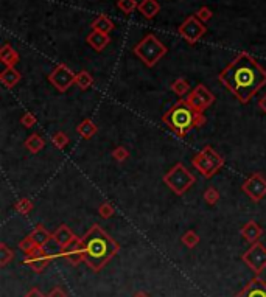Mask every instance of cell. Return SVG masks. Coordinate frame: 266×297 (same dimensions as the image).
I'll list each match as a JSON object with an SVG mask.
<instances>
[{
    "label": "cell",
    "instance_id": "6da1fadb",
    "mask_svg": "<svg viewBox=\"0 0 266 297\" xmlns=\"http://www.w3.org/2000/svg\"><path fill=\"white\" fill-rule=\"evenodd\" d=\"M218 81L229 92H232L241 104H246L266 84V69L249 53L241 51L224 70L219 72Z\"/></svg>",
    "mask_w": 266,
    "mask_h": 297
},
{
    "label": "cell",
    "instance_id": "7a4b0ae2",
    "mask_svg": "<svg viewBox=\"0 0 266 297\" xmlns=\"http://www.w3.org/2000/svg\"><path fill=\"white\" fill-rule=\"evenodd\" d=\"M81 241L86 254L84 263L95 272L102 271L118 254V249H120L118 243L107 232H105L103 227H100L98 224H94L86 232V235L81 238Z\"/></svg>",
    "mask_w": 266,
    "mask_h": 297
},
{
    "label": "cell",
    "instance_id": "3957f363",
    "mask_svg": "<svg viewBox=\"0 0 266 297\" xmlns=\"http://www.w3.org/2000/svg\"><path fill=\"white\" fill-rule=\"evenodd\" d=\"M162 122L167 124V128L171 132L184 139L191 129L201 128V126L206 124V117L203 112L195 111L186 100H179L163 114Z\"/></svg>",
    "mask_w": 266,
    "mask_h": 297
},
{
    "label": "cell",
    "instance_id": "277c9868",
    "mask_svg": "<svg viewBox=\"0 0 266 297\" xmlns=\"http://www.w3.org/2000/svg\"><path fill=\"white\" fill-rule=\"evenodd\" d=\"M134 55L139 58L146 67H154L158 62L167 55L168 49L162 44L154 34H146L145 38L134 47Z\"/></svg>",
    "mask_w": 266,
    "mask_h": 297
},
{
    "label": "cell",
    "instance_id": "5b68a950",
    "mask_svg": "<svg viewBox=\"0 0 266 297\" xmlns=\"http://www.w3.org/2000/svg\"><path fill=\"white\" fill-rule=\"evenodd\" d=\"M195 181H196L195 176L191 174L184 167V164H181V162H178V164L163 176V182L167 184L170 190L178 196L184 195L188 188L195 184Z\"/></svg>",
    "mask_w": 266,
    "mask_h": 297
},
{
    "label": "cell",
    "instance_id": "8992f818",
    "mask_svg": "<svg viewBox=\"0 0 266 297\" xmlns=\"http://www.w3.org/2000/svg\"><path fill=\"white\" fill-rule=\"evenodd\" d=\"M206 31H207V26L201 22L195 14L187 17L178 28L179 36L187 44H190V46H195V44L206 34Z\"/></svg>",
    "mask_w": 266,
    "mask_h": 297
},
{
    "label": "cell",
    "instance_id": "52a82bcc",
    "mask_svg": "<svg viewBox=\"0 0 266 297\" xmlns=\"http://www.w3.org/2000/svg\"><path fill=\"white\" fill-rule=\"evenodd\" d=\"M75 78H77V74H73V70L66 64H58L49 75L50 84L56 89L58 92H67L69 89L75 84Z\"/></svg>",
    "mask_w": 266,
    "mask_h": 297
},
{
    "label": "cell",
    "instance_id": "ba28073f",
    "mask_svg": "<svg viewBox=\"0 0 266 297\" xmlns=\"http://www.w3.org/2000/svg\"><path fill=\"white\" fill-rule=\"evenodd\" d=\"M186 101L198 112H204L215 103V95L209 91L206 84H198L191 89V92L187 95Z\"/></svg>",
    "mask_w": 266,
    "mask_h": 297
},
{
    "label": "cell",
    "instance_id": "9c48e42d",
    "mask_svg": "<svg viewBox=\"0 0 266 297\" xmlns=\"http://www.w3.org/2000/svg\"><path fill=\"white\" fill-rule=\"evenodd\" d=\"M241 260L246 266H249V269L259 275L266 269V248L262 243H254L241 255Z\"/></svg>",
    "mask_w": 266,
    "mask_h": 297
},
{
    "label": "cell",
    "instance_id": "30bf717a",
    "mask_svg": "<svg viewBox=\"0 0 266 297\" xmlns=\"http://www.w3.org/2000/svg\"><path fill=\"white\" fill-rule=\"evenodd\" d=\"M241 190L249 199L259 202L266 196V179L260 173H254L243 182Z\"/></svg>",
    "mask_w": 266,
    "mask_h": 297
},
{
    "label": "cell",
    "instance_id": "8fae6325",
    "mask_svg": "<svg viewBox=\"0 0 266 297\" xmlns=\"http://www.w3.org/2000/svg\"><path fill=\"white\" fill-rule=\"evenodd\" d=\"M58 255H54L53 252L47 250L44 248H38L31 255H27L24 258V263L28 265L34 272H42L45 268L50 265L52 260H54Z\"/></svg>",
    "mask_w": 266,
    "mask_h": 297
},
{
    "label": "cell",
    "instance_id": "7c38bea8",
    "mask_svg": "<svg viewBox=\"0 0 266 297\" xmlns=\"http://www.w3.org/2000/svg\"><path fill=\"white\" fill-rule=\"evenodd\" d=\"M61 257H64L67 262L73 266H78L80 263H82L86 260V254H84V246H82L81 238H75L70 245L61 250Z\"/></svg>",
    "mask_w": 266,
    "mask_h": 297
},
{
    "label": "cell",
    "instance_id": "4fadbf2b",
    "mask_svg": "<svg viewBox=\"0 0 266 297\" xmlns=\"http://www.w3.org/2000/svg\"><path fill=\"white\" fill-rule=\"evenodd\" d=\"M191 165H193V168L198 170V172L203 174L206 179H210V177L218 173V170L213 167V164L207 159V156L204 154L203 151H199L198 154L193 156V159H191Z\"/></svg>",
    "mask_w": 266,
    "mask_h": 297
},
{
    "label": "cell",
    "instance_id": "5bb4252c",
    "mask_svg": "<svg viewBox=\"0 0 266 297\" xmlns=\"http://www.w3.org/2000/svg\"><path fill=\"white\" fill-rule=\"evenodd\" d=\"M235 297H266V282L255 277Z\"/></svg>",
    "mask_w": 266,
    "mask_h": 297
},
{
    "label": "cell",
    "instance_id": "9a60e30c",
    "mask_svg": "<svg viewBox=\"0 0 266 297\" xmlns=\"http://www.w3.org/2000/svg\"><path fill=\"white\" fill-rule=\"evenodd\" d=\"M75 238H77L75 233H73V232L70 230V227L66 226V224H62V226H59L56 230L53 232V241L56 243L58 248H59L61 250L66 249Z\"/></svg>",
    "mask_w": 266,
    "mask_h": 297
},
{
    "label": "cell",
    "instance_id": "2e32d148",
    "mask_svg": "<svg viewBox=\"0 0 266 297\" xmlns=\"http://www.w3.org/2000/svg\"><path fill=\"white\" fill-rule=\"evenodd\" d=\"M240 233H241V237L247 241V243H251V245H254V243H259V240L262 238V235H263V229L257 224L255 221H247L244 226L241 227V230H240Z\"/></svg>",
    "mask_w": 266,
    "mask_h": 297
},
{
    "label": "cell",
    "instance_id": "e0dca14e",
    "mask_svg": "<svg viewBox=\"0 0 266 297\" xmlns=\"http://www.w3.org/2000/svg\"><path fill=\"white\" fill-rule=\"evenodd\" d=\"M86 42H87L89 46L92 47L95 51H103V50L106 49L107 44L111 42V38H109V34H106V33L92 30V31L87 34Z\"/></svg>",
    "mask_w": 266,
    "mask_h": 297
},
{
    "label": "cell",
    "instance_id": "ac0fdd59",
    "mask_svg": "<svg viewBox=\"0 0 266 297\" xmlns=\"http://www.w3.org/2000/svg\"><path fill=\"white\" fill-rule=\"evenodd\" d=\"M19 53L14 50L11 44H3L2 49H0V61L3 62L5 67H14L19 62Z\"/></svg>",
    "mask_w": 266,
    "mask_h": 297
},
{
    "label": "cell",
    "instance_id": "d6986e66",
    "mask_svg": "<svg viewBox=\"0 0 266 297\" xmlns=\"http://www.w3.org/2000/svg\"><path fill=\"white\" fill-rule=\"evenodd\" d=\"M21 79H22L21 72L16 70L14 67H5L2 74H0V83L8 89L14 87Z\"/></svg>",
    "mask_w": 266,
    "mask_h": 297
},
{
    "label": "cell",
    "instance_id": "ffe728a7",
    "mask_svg": "<svg viewBox=\"0 0 266 297\" xmlns=\"http://www.w3.org/2000/svg\"><path fill=\"white\" fill-rule=\"evenodd\" d=\"M142 16L145 17V19H154L156 16L159 14L160 11V5L158 0H142V2L139 3V8H137Z\"/></svg>",
    "mask_w": 266,
    "mask_h": 297
},
{
    "label": "cell",
    "instance_id": "44dd1931",
    "mask_svg": "<svg viewBox=\"0 0 266 297\" xmlns=\"http://www.w3.org/2000/svg\"><path fill=\"white\" fill-rule=\"evenodd\" d=\"M30 237L33 238V241L39 248H44L47 243H50V240H53V233H50L47 229L42 226V224H38V226L33 229V232L30 233Z\"/></svg>",
    "mask_w": 266,
    "mask_h": 297
},
{
    "label": "cell",
    "instance_id": "7402d4cb",
    "mask_svg": "<svg viewBox=\"0 0 266 297\" xmlns=\"http://www.w3.org/2000/svg\"><path fill=\"white\" fill-rule=\"evenodd\" d=\"M114 22L109 19V17L106 14H100L97 19L90 24V28L95 30V31H102V33H106L109 34L112 30H114Z\"/></svg>",
    "mask_w": 266,
    "mask_h": 297
},
{
    "label": "cell",
    "instance_id": "603a6c76",
    "mask_svg": "<svg viewBox=\"0 0 266 297\" xmlns=\"http://www.w3.org/2000/svg\"><path fill=\"white\" fill-rule=\"evenodd\" d=\"M77 131H78V134H80L82 139H87L89 140V139H92L95 134L98 132V126L90 119H84L78 124Z\"/></svg>",
    "mask_w": 266,
    "mask_h": 297
},
{
    "label": "cell",
    "instance_id": "cb8c5ba5",
    "mask_svg": "<svg viewBox=\"0 0 266 297\" xmlns=\"http://www.w3.org/2000/svg\"><path fill=\"white\" fill-rule=\"evenodd\" d=\"M45 147V140L42 136H39V134H31V136H28V139L25 140V148L28 149L31 154H38L39 151H42Z\"/></svg>",
    "mask_w": 266,
    "mask_h": 297
},
{
    "label": "cell",
    "instance_id": "d4e9b609",
    "mask_svg": "<svg viewBox=\"0 0 266 297\" xmlns=\"http://www.w3.org/2000/svg\"><path fill=\"white\" fill-rule=\"evenodd\" d=\"M94 76L89 74L87 70H81L77 74V78H75V84L81 89V91H87L94 86Z\"/></svg>",
    "mask_w": 266,
    "mask_h": 297
},
{
    "label": "cell",
    "instance_id": "484cf974",
    "mask_svg": "<svg viewBox=\"0 0 266 297\" xmlns=\"http://www.w3.org/2000/svg\"><path fill=\"white\" fill-rule=\"evenodd\" d=\"M170 87H171V91L176 94L178 97H184V95H188L191 92L190 91V84H188V81L186 78L174 79Z\"/></svg>",
    "mask_w": 266,
    "mask_h": 297
},
{
    "label": "cell",
    "instance_id": "4316f807",
    "mask_svg": "<svg viewBox=\"0 0 266 297\" xmlns=\"http://www.w3.org/2000/svg\"><path fill=\"white\" fill-rule=\"evenodd\" d=\"M14 258V250L6 245V243H0V266L5 268Z\"/></svg>",
    "mask_w": 266,
    "mask_h": 297
},
{
    "label": "cell",
    "instance_id": "83f0119b",
    "mask_svg": "<svg viewBox=\"0 0 266 297\" xmlns=\"http://www.w3.org/2000/svg\"><path fill=\"white\" fill-rule=\"evenodd\" d=\"M181 241H182V245L187 246L188 249H193L199 245L201 238L195 230H187L184 235L181 237Z\"/></svg>",
    "mask_w": 266,
    "mask_h": 297
},
{
    "label": "cell",
    "instance_id": "f1b7e54d",
    "mask_svg": "<svg viewBox=\"0 0 266 297\" xmlns=\"http://www.w3.org/2000/svg\"><path fill=\"white\" fill-rule=\"evenodd\" d=\"M69 142H70L69 136L66 132H62V131L54 132L52 136V143L54 145V148H58V149H64L69 145Z\"/></svg>",
    "mask_w": 266,
    "mask_h": 297
},
{
    "label": "cell",
    "instance_id": "f546056e",
    "mask_svg": "<svg viewBox=\"0 0 266 297\" xmlns=\"http://www.w3.org/2000/svg\"><path fill=\"white\" fill-rule=\"evenodd\" d=\"M39 246L38 245H36V243L33 241V238L28 235V237H25L24 240H21L19 241V249L24 252V255L27 257V255H31L33 254V252L36 250V249H38Z\"/></svg>",
    "mask_w": 266,
    "mask_h": 297
},
{
    "label": "cell",
    "instance_id": "4dcf8cb0",
    "mask_svg": "<svg viewBox=\"0 0 266 297\" xmlns=\"http://www.w3.org/2000/svg\"><path fill=\"white\" fill-rule=\"evenodd\" d=\"M14 209L21 215H28L33 210V202L28 199V198H22V199H19L14 204Z\"/></svg>",
    "mask_w": 266,
    "mask_h": 297
},
{
    "label": "cell",
    "instance_id": "1f68e13d",
    "mask_svg": "<svg viewBox=\"0 0 266 297\" xmlns=\"http://www.w3.org/2000/svg\"><path fill=\"white\" fill-rule=\"evenodd\" d=\"M117 6H118V10L123 11L125 14H131L135 8H139V5H137V0H118Z\"/></svg>",
    "mask_w": 266,
    "mask_h": 297
},
{
    "label": "cell",
    "instance_id": "d6a6232c",
    "mask_svg": "<svg viewBox=\"0 0 266 297\" xmlns=\"http://www.w3.org/2000/svg\"><path fill=\"white\" fill-rule=\"evenodd\" d=\"M112 159L117 160L118 164H122V162L130 159V149L125 148V147H115L112 149Z\"/></svg>",
    "mask_w": 266,
    "mask_h": 297
},
{
    "label": "cell",
    "instance_id": "836d02e7",
    "mask_svg": "<svg viewBox=\"0 0 266 297\" xmlns=\"http://www.w3.org/2000/svg\"><path fill=\"white\" fill-rule=\"evenodd\" d=\"M204 201L209 204V205H215L218 201H219V192L216 190L215 187H209L207 190L204 192Z\"/></svg>",
    "mask_w": 266,
    "mask_h": 297
},
{
    "label": "cell",
    "instance_id": "e575fe53",
    "mask_svg": "<svg viewBox=\"0 0 266 297\" xmlns=\"http://www.w3.org/2000/svg\"><path fill=\"white\" fill-rule=\"evenodd\" d=\"M114 213H115V210H114V207H112V204L111 202H103V204H100V207H98V215L102 218H105V220H109V218H112L114 217Z\"/></svg>",
    "mask_w": 266,
    "mask_h": 297
},
{
    "label": "cell",
    "instance_id": "d590c367",
    "mask_svg": "<svg viewBox=\"0 0 266 297\" xmlns=\"http://www.w3.org/2000/svg\"><path fill=\"white\" fill-rule=\"evenodd\" d=\"M195 16H196L198 19L203 22V24H206V22H209V21L213 17V13H212V10H210L209 6H201L199 10L195 13Z\"/></svg>",
    "mask_w": 266,
    "mask_h": 297
},
{
    "label": "cell",
    "instance_id": "8d00e7d4",
    "mask_svg": "<svg viewBox=\"0 0 266 297\" xmlns=\"http://www.w3.org/2000/svg\"><path fill=\"white\" fill-rule=\"evenodd\" d=\"M36 122H38V119H36V115L33 112H25L21 117V124L24 126V128H33Z\"/></svg>",
    "mask_w": 266,
    "mask_h": 297
},
{
    "label": "cell",
    "instance_id": "74e56055",
    "mask_svg": "<svg viewBox=\"0 0 266 297\" xmlns=\"http://www.w3.org/2000/svg\"><path fill=\"white\" fill-rule=\"evenodd\" d=\"M47 297H67V294H66V291L62 290V288L54 286L53 290L47 294Z\"/></svg>",
    "mask_w": 266,
    "mask_h": 297
},
{
    "label": "cell",
    "instance_id": "f35d334b",
    "mask_svg": "<svg viewBox=\"0 0 266 297\" xmlns=\"http://www.w3.org/2000/svg\"><path fill=\"white\" fill-rule=\"evenodd\" d=\"M25 297H47V296H44L42 291L38 290V288H31V290L25 294Z\"/></svg>",
    "mask_w": 266,
    "mask_h": 297
},
{
    "label": "cell",
    "instance_id": "ab89813d",
    "mask_svg": "<svg viewBox=\"0 0 266 297\" xmlns=\"http://www.w3.org/2000/svg\"><path fill=\"white\" fill-rule=\"evenodd\" d=\"M259 107L266 114V94L262 97V100H259Z\"/></svg>",
    "mask_w": 266,
    "mask_h": 297
},
{
    "label": "cell",
    "instance_id": "60d3db41",
    "mask_svg": "<svg viewBox=\"0 0 266 297\" xmlns=\"http://www.w3.org/2000/svg\"><path fill=\"white\" fill-rule=\"evenodd\" d=\"M133 297H150V296L146 294V293H143V291H139V293H135Z\"/></svg>",
    "mask_w": 266,
    "mask_h": 297
}]
</instances>
